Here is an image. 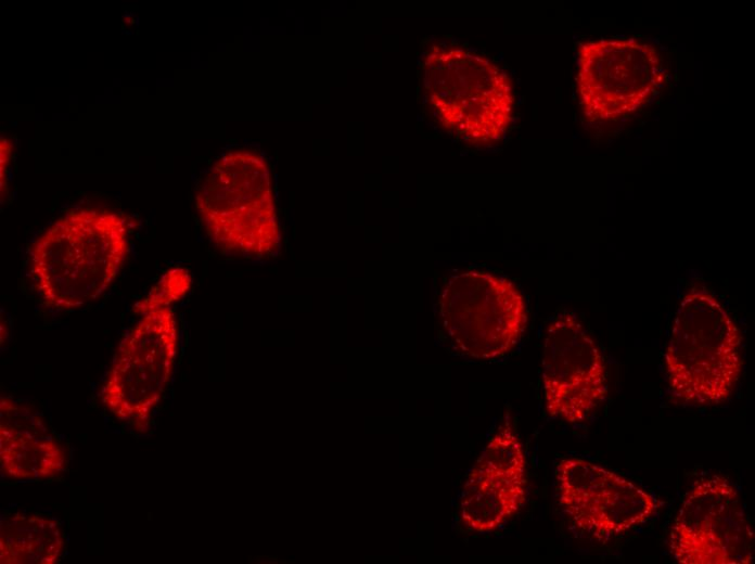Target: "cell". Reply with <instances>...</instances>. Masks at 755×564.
<instances>
[{
    "mask_svg": "<svg viewBox=\"0 0 755 564\" xmlns=\"http://www.w3.org/2000/svg\"><path fill=\"white\" fill-rule=\"evenodd\" d=\"M556 498L572 524L597 540L644 524L658 509L650 492L599 464L574 474L556 490Z\"/></svg>",
    "mask_w": 755,
    "mask_h": 564,
    "instance_id": "10",
    "label": "cell"
},
{
    "mask_svg": "<svg viewBox=\"0 0 755 564\" xmlns=\"http://www.w3.org/2000/svg\"><path fill=\"white\" fill-rule=\"evenodd\" d=\"M475 464L504 474L527 476L523 445L509 420L488 438Z\"/></svg>",
    "mask_w": 755,
    "mask_h": 564,
    "instance_id": "14",
    "label": "cell"
},
{
    "mask_svg": "<svg viewBox=\"0 0 755 564\" xmlns=\"http://www.w3.org/2000/svg\"><path fill=\"white\" fill-rule=\"evenodd\" d=\"M11 153H12L11 142L4 138H1V144H0L1 178L3 177V172L7 170L8 164L10 163Z\"/></svg>",
    "mask_w": 755,
    "mask_h": 564,
    "instance_id": "16",
    "label": "cell"
},
{
    "mask_svg": "<svg viewBox=\"0 0 755 564\" xmlns=\"http://www.w3.org/2000/svg\"><path fill=\"white\" fill-rule=\"evenodd\" d=\"M658 50L636 38H601L579 44L576 93L590 121L617 120L647 104L664 86Z\"/></svg>",
    "mask_w": 755,
    "mask_h": 564,
    "instance_id": "7",
    "label": "cell"
},
{
    "mask_svg": "<svg viewBox=\"0 0 755 564\" xmlns=\"http://www.w3.org/2000/svg\"><path fill=\"white\" fill-rule=\"evenodd\" d=\"M742 343L719 298L705 286L691 287L678 304L664 354L673 399L693 407L726 401L742 372Z\"/></svg>",
    "mask_w": 755,
    "mask_h": 564,
    "instance_id": "2",
    "label": "cell"
},
{
    "mask_svg": "<svg viewBox=\"0 0 755 564\" xmlns=\"http://www.w3.org/2000/svg\"><path fill=\"white\" fill-rule=\"evenodd\" d=\"M178 346L170 308L142 313L116 349L100 390L103 407L133 426L148 423L170 382Z\"/></svg>",
    "mask_w": 755,
    "mask_h": 564,
    "instance_id": "6",
    "label": "cell"
},
{
    "mask_svg": "<svg viewBox=\"0 0 755 564\" xmlns=\"http://www.w3.org/2000/svg\"><path fill=\"white\" fill-rule=\"evenodd\" d=\"M191 282V275L184 268L166 271L146 296L136 304L133 311L141 316L150 310L170 308L189 292Z\"/></svg>",
    "mask_w": 755,
    "mask_h": 564,
    "instance_id": "15",
    "label": "cell"
},
{
    "mask_svg": "<svg viewBox=\"0 0 755 564\" xmlns=\"http://www.w3.org/2000/svg\"><path fill=\"white\" fill-rule=\"evenodd\" d=\"M541 392L547 414L568 424L588 420L607 397L604 356L573 312L558 313L545 332Z\"/></svg>",
    "mask_w": 755,
    "mask_h": 564,
    "instance_id": "9",
    "label": "cell"
},
{
    "mask_svg": "<svg viewBox=\"0 0 755 564\" xmlns=\"http://www.w3.org/2000/svg\"><path fill=\"white\" fill-rule=\"evenodd\" d=\"M128 247V221L121 214L68 211L29 247V273L42 304L65 311L97 300L120 271Z\"/></svg>",
    "mask_w": 755,
    "mask_h": 564,
    "instance_id": "1",
    "label": "cell"
},
{
    "mask_svg": "<svg viewBox=\"0 0 755 564\" xmlns=\"http://www.w3.org/2000/svg\"><path fill=\"white\" fill-rule=\"evenodd\" d=\"M195 208L210 241L225 252L266 258L280 248L271 172L257 151L236 149L217 158L196 188Z\"/></svg>",
    "mask_w": 755,
    "mask_h": 564,
    "instance_id": "3",
    "label": "cell"
},
{
    "mask_svg": "<svg viewBox=\"0 0 755 564\" xmlns=\"http://www.w3.org/2000/svg\"><path fill=\"white\" fill-rule=\"evenodd\" d=\"M64 548L65 537L59 522L46 514L17 511L1 521L2 564H54Z\"/></svg>",
    "mask_w": 755,
    "mask_h": 564,
    "instance_id": "13",
    "label": "cell"
},
{
    "mask_svg": "<svg viewBox=\"0 0 755 564\" xmlns=\"http://www.w3.org/2000/svg\"><path fill=\"white\" fill-rule=\"evenodd\" d=\"M669 551L680 564H750L754 531L741 497L724 476L696 479L669 533Z\"/></svg>",
    "mask_w": 755,
    "mask_h": 564,
    "instance_id": "8",
    "label": "cell"
},
{
    "mask_svg": "<svg viewBox=\"0 0 755 564\" xmlns=\"http://www.w3.org/2000/svg\"><path fill=\"white\" fill-rule=\"evenodd\" d=\"M0 465L12 480H43L65 471L67 452L31 406L0 398Z\"/></svg>",
    "mask_w": 755,
    "mask_h": 564,
    "instance_id": "11",
    "label": "cell"
},
{
    "mask_svg": "<svg viewBox=\"0 0 755 564\" xmlns=\"http://www.w3.org/2000/svg\"><path fill=\"white\" fill-rule=\"evenodd\" d=\"M437 317L452 350L475 360L509 354L527 324L526 303L519 287L483 269L462 270L445 280Z\"/></svg>",
    "mask_w": 755,
    "mask_h": 564,
    "instance_id": "5",
    "label": "cell"
},
{
    "mask_svg": "<svg viewBox=\"0 0 755 564\" xmlns=\"http://www.w3.org/2000/svg\"><path fill=\"white\" fill-rule=\"evenodd\" d=\"M526 497L527 476L504 474L474 463L462 489L461 523L473 533L495 531L520 512Z\"/></svg>",
    "mask_w": 755,
    "mask_h": 564,
    "instance_id": "12",
    "label": "cell"
},
{
    "mask_svg": "<svg viewBox=\"0 0 755 564\" xmlns=\"http://www.w3.org/2000/svg\"><path fill=\"white\" fill-rule=\"evenodd\" d=\"M423 88L436 120L471 145L499 141L512 120L509 75L489 59L463 48L434 46L424 60Z\"/></svg>",
    "mask_w": 755,
    "mask_h": 564,
    "instance_id": "4",
    "label": "cell"
}]
</instances>
